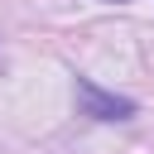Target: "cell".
<instances>
[{
  "mask_svg": "<svg viewBox=\"0 0 154 154\" xmlns=\"http://www.w3.org/2000/svg\"><path fill=\"white\" fill-rule=\"evenodd\" d=\"M77 101H82V111L96 116V120H125V116H135V101L111 96V91H101V87H91V82H77Z\"/></svg>",
  "mask_w": 154,
  "mask_h": 154,
  "instance_id": "6da1fadb",
  "label": "cell"
}]
</instances>
